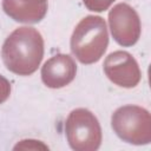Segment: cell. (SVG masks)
Here are the masks:
<instances>
[{"label": "cell", "mask_w": 151, "mask_h": 151, "mask_svg": "<svg viewBox=\"0 0 151 151\" xmlns=\"http://www.w3.org/2000/svg\"><path fill=\"white\" fill-rule=\"evenodd\" d=\"M104 71L112 83L122 87H134L140 80L137 61L124 51L111 53L104 63Z\"/></svg>", "instance_id": "6"}, {"label": "cell", "mask_w": 151, "mask_h": 151, "mask_svg": "<svg viewBox=\"0 0 151 151\" xmlns=\"http://www.w3.org/2000/svg\"><path fill=\"white\" fill-rule=\"evenodd\" d=\"M47 0H4L2 8L7 15L20 22H38L47 11Z\"/></svg>", "instance_id": "8"}, {"label": "cell", "mask_w": 151, "mask_h": 151, "mask_svg": "<svg viewBox=\"0 0 151 151\" xmlns=\"http://www.w3.org/2000/svg\"><path fill=\"white\" fill-rule=\"evenodd\" d=\"M9 93H11V84L6 78L0 76V104L4 103L9 97Z\"/></svg>", "instance_id": "10"}, {"label": "cell", "mask_w": 151, "mask_h": 151, "mask_svg": "<svg viewBox=\"0 0 151 151\" xmlns=\"http://www.w3.org/2000/svg\"><path fill=\"white\" fill-rule=\"evenodd\" d=\"M113 1L114 0H84V4L90 11L101 12L107 9Z\"/></svg>", "instance_id": "9"}, {"label": "cell", "mask_w": 151, "mask_h": 151, "mask_svg": "<svg viewBox=\"0 0 151 151\" xmlns=\"http://www.w3.org/2000/svg\"><path fill=\"white\" fill-rule=\"evenodd\" d=\"M109 21L114 40L123 46H131L137 42L140 35V21L136 11L126 4L114 6Z\"/></svg>", "instance_id": "5"}, {"label": "cell", "mask_w": 151, "mask_h": 151, "mask_svg": "<svg viewBox=\"0 0 151 151\" xmlns=\"http://www.w3.org/2000/svg\"><path fill=\"white\" fill-rule=\"evenodd\" d=\"M1 55L7 70L19 76H29L42 60V37L33 27H19L5 40Z\"/></svg>", "instance_id": "1"}, {"label": "cell", "mask_w": 151, "mask_h": 151, "mask_svg": "<svg viewBox=\"0 0 151 151\" xmlns=\"http://www.w3.org/2000/svg\"><path fill=\"white\" fill-rule=\"evenodd\" d=\"M112 129L119 138L131 144H147L151 140L150 113L139 106L126 105L112 114Z\"/></svg>", "instance_id": "3"}, {"label": "cell", "mask_w": 151, "mask_h": 151, "mask_svg": "<svg viewBox=\"0 0 151 151\" xmlns=\"http://www.w3.org/2000/svg\"><path fill=\"white\" fill-rule=\"evenodd\" d=\"M65 131L67 140L73 150L93 151L100 145V125L88 110H73L66 119Z\"/></svg>", "instance_id": "4"}, {"label": "cell", "mask_w": 151, "mask_h": 151, "mask_svg": "<svg viewBox=\"0 0 151 151\" xmlns=\"http://www.w3.org/2000/svg\"><path fill=\"white\" fill-rule=\"evenodd\" d=\"M109 44L107 27L103 18L88 15L80 20L71 38V50L83 64L98 61Z\"/></svg>", "instance_id": "2"}, {"label": "cell", "mask_w": 151, "mask_h": 151, "mask_svg": "<svg viewBox=\"0 0 151 151\" xmlns=\"http://www.w3.org/2000/svg\"><path fill=\"white\" fill-rule=\"evenodd\" d=\"M77 65L67 54H57L48 59L41 68L44 84L52 88H60L68 85L76 77Z\"/></svg>", "instance_id": "7"}]
</instances>
